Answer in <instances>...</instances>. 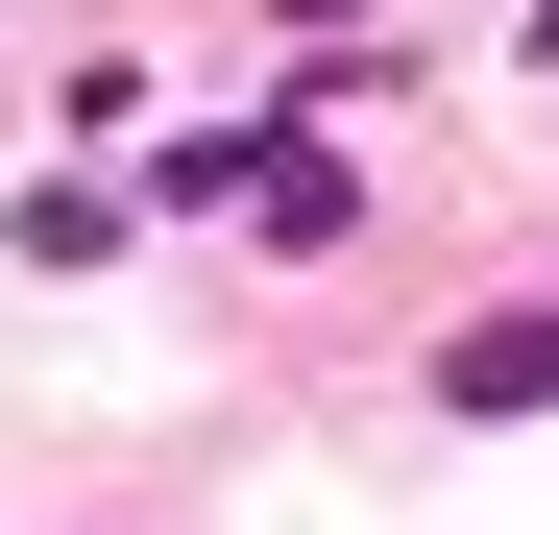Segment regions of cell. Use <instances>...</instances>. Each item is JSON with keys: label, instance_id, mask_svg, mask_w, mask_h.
<instances>
[{"label": "cell", "instance_id": "obj_1", "mask_svg": "<svg viewBox=\"0 0 559 535\" xmlns=\"http://www.w3.org/2000/svg\"><path fill=\"white\" fill-rule=\"evenodd\" d=\"M438 390H462V414H559V317H462Z\"/></svg>", "mask_w": 559, "mask_h": 535}]
</instances>
